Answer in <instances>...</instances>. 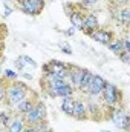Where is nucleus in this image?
I'll list each match as a JSON object with an SVG mask.
<instances>
[{
  "label": "nucleus",
  "mask_w": 130,
  "mask_h": 132,
  "mask_svg": "<svg viewBox=\"0 0 130 132\" xmlns=\"http://www.w3.org/2000/svg\"><path fill=\"white\" fill-rule=\"evenodd\" d=\"M29 88L25 85V83H22V81H18V80H14V81H8V85H6V104H9V106H15L18 101H22L23 98H26L28 95H29Z\"/></svg>",
  "instance_id": "f257e3e1"
},
{
  "label": "nucleus",
  "mask_w": 130,
  "mask_h": 132,
  "mask_svg": "<svg viewBox=\"0 0 130 132\" xmlns=\"http://www.w3.org/2000/svg\"><path fill=\"white\" fill-rule=\"evenodd\" d=\"M46 114H48L46 104L41 100H37V103L32 106V109H29L23 115V121H25L26 126H35L37 123L46 120Z\"/></svg>",
  "instance_id": "f03ea898"
},
{
  "label": "nucleus",
  "mask_w": 130,
  "mask_h": 132,
  "mask_svg": "<svg viewBox=\"0 0 130 132\" xmlns=\"http://www.w3.org/2000/svg\"><path fill=\"white\" fill-rule=\"evenodd\" d=\"M101 95H103V103H104L106 108H116V106H119V103L123 101V94H121V91H119L115 85H112V83H109V81H107L106 88L103 89Z\"/></svg>",
  "instance_id": "7ed1b4c3"
},
{
  "label": "nucleus",
  "mask_w": 130,
  "mask_h": 132,
  "mask_svg": "<svg viewBox=\"0 0 130 132\" xmlns=\"http://www.w3.org/2000/svg\"><path fill=\"white\" fill-rule=\"evenodd\" d=\"M43 75H49V74H58L67 78V63H63L60 60H51L41 68Z\"/></svg>",
  "instance_id": "20e7f679"
},
{
  "label": "nucleus",
  "mask_w": 130,
  "mask_h": 132,
  "mask_svg": "<svg viewBox=\"0 0 130 132\" xmlns=\"http://www.w3.org/2000/svg\"><path fill=\"white\" fill-rule=\"evenodd\" d=\"M106 85H107V81H106L101 75L94 74V75H92V80H90V85H89L87 89H86V94L90 95V97H99L101 92H103V89L106 88Z\"/></svg>",
  "instance_id": "39448f33"
},
{
  "label": "nucleus",
  "mask_w": 130,
  "mask_h": 132,
  "mask_svg": "<svg viewBox=\"0 0 130 132\" xmlns=\"http://www.w3.org/2000/svg\"><path fill=\"white\" fill-rule=\"evenodd\" d=\"M90 38H94L95 42L101 43V45H109L112 40H115V32L110 29H95L94 32L89 35Z\"/></svg>",
  "instance_id": "423d86ee"
},
{
  "label": "nucleus",
  "mask_w": 130,
  "mask_h": 132,
  "mask_svg": "<svg viewBox=\"0 0 130 132\" xmlns=\"http://www.w3.org/2000/svg\"><path fill=\"white\" fill-rule=\"evenodd\" d=\"M81 75H83V68H80L77 65H67V78H69L70 86L73 89H78Z\"/></svg>",
  "instance_id": "0eeeda50"
},
{
  "label": "nucleus",
  "mask_w": 130,
  "mask_h": 132,
  "mask_svg": "<svg viewBox=\"0 0 130 132\" xmlns=\"http://www.w3.org/2000/svg\"><path fill=\"white\" fill-rule=\"evenodd\" d=\"M98 28H99V22H98L97 15H95V14H86L81 31L84 34H87V35H90V34L94 32L95 29H98Z\"/></svg>",
  "instance_id": "6e6552de"
},
{
  "label": "nucleus",
  "mask_w": 130,
  "mask_h": 132,
  "mask_svg": "<svg viewBox=\"0 0 130 132\" xmlns=\"http://www.w3.org/2000/svg\"><path fill=\"white\" fill-rule=\"evenodd\" d=\"M72 117L75 120H87V109H86V101L83 100H75L73 103V112H72Z\"/></svg>",
  "instance_id": "1a4fd4ad"
},
{
  "label": "nucleus",
  "mask_w": 130,
  "mask_h": 132,
  "mask_svg": "<svg viewBox=\"0 0 130 132\" xmlns=\"http://www.w3.org/2000/svg\"><path fill=\"white\" fill-rule=\"evenodd\" d=\"M84 17L86 14L81 11V9H72L69 11V19H70V23L73 25V28H83V23H84Z\"/></svg>",
  "instance_id": "9d476101"
},
{
  "label": "nucleus",
  "mask_w": 130,
  "mask_h": 132,
  "mask_svg": "<svg viewBox=\"0 0 130 132\" xmlns=\"http://www.w3.org/2000/svg\"><path fill=\"white\" fill-rule=\"evenodd\" d=\"M37 100H38V98H32V97H29V95H28L26 98H23L22 101H18V103L15 104V109H17V112L25 115V114H26L29 109H32V106L37 103Z\"/></svg>",
  "instance_id": "9b49d317"
},
{
  "label": "nucleus",
  "mask_w": 130,
  "mask_h": 132,
  "mask_svg": "<svg viewBox=\"0 0 130 132\" xmlns=\"http://www.w3.org/2000/svg\"><path fill=\"white\" fill-rule=\"evenodd\" d=\"M92 75H94V74H92L89 69H84V68H83V75H81V80H80L78 91H81V92H84V94H86V89H87V86L90 85Z\"/></svg>",
  "instance_id": "f8f14e48"
},
{
  "label": "nucleus",
  "mask_w": 130,
  "mask_h": 132,
  "mask_svg": "<svg viewBox=\"0 0 130 132\" xmlns=\"http://www.w3.org/2000/svg\"><path fill=\"white\" fill-rule=\"evenodd\" d=\"M25 128H26V125H25L23 118L17 117V118H14V120L8 125L6 132H23V129H25Z\"/></svg>",
  "instance_id": "ddd939ff"
},
{
  "label": "nucleus",
  "mask_w": 130,
  "mask_h": 132,
  "mask_svg": "<svg viewBox=\"0 0 130 132\" xmlns=\"http://www.w3.org/2000/svg\"><path fill=\"white\" fill-rule=\"evenodd\" d=\"M73 103H75V98L72 95H67V97H63V101H61V111L64 112L66 115L72 117V112H73Z\"/></svg>",
  "instance_id": "4468645a"
},
{
  "label": "nucleus",
  "mask_w": 130,
  "mask_h": 132,
  "mask_svg": "<svg viewBox=\"0 0 130 132\" xmlns=\"http://www.w3.org/2000/svg\"><path fill=\"white\" fill-rule=\"evenodd\" d=\"M118 22L123 23L124 26H127L130 23V8L129 6H124V8L119 11V14H118Z\"/></svg>",
  "instance_id": "2eb2a0df"
},
{
  "label": "nucleus",
  "mask_w": 130,
  "mask_h": 132,
  "mask_svg": "<svg viewBox=\"0 0 130 132\" xmlns=\"http://www.w3.org/2000/svg\"><path fill=\"white\" fill-rule=\"evenodd\" d=\"M109 49L113 52V54H116V55H119L123 51H124V46H123V40H112L109 45Z\"/></svg>",
  "instance_id": "dca6fc26"
},
{
  "label": "nucleus",
  "mask_w": 130,
  "mask_h": 132,
  "mask_svg": "<svg viewBox=\"0 0 130 132\" xmlns=\"http://www.w3.org/2000/svg\"><path fill=\"white\" fill-rule=\"evenodd\" d=\"M31 2V5H32L34 11H35V15H40L41 14V11L44 9V0H29Z\"/></svg>",
  "instance_id": "f3484780"
},
{
  "label": "nucleus",
  "mask_w": 130,
  "mask_h": 132,
  "mask_svg": "<svg viewBox=\"0 0 130 132\" xmlns=\"http://www.w3.org/2000/svg\"><path fill=\"white\" fill-rule=\"evenodd\" d=\"M6 85H8V80H0V103L5 100L6 97Z\"/></svg>",
  "instance_id": "a211bd4d"
},
{
  "label": "nucleus",
  "mask_w": 130,
  "mask_h": 132,
  "mask_svg": "<svg viewBox=\"0 0 130 132\" xmlns=\"http://www.w3.org/2000/svg\"><path fill=\"white\" fill-rule=\"evenodd\" d=\"M3 77H5V80H8V81H14V80H17V74H15L14 71H11V69H5Z\"/></svg>",
  "instance_id": "6ab92c4d"
},
{
  "label": "nucleus",
  "mask_w": 130,
  "mask_h": 132,
  "mask_svg": "<svg viewBox=\"0 0 130 132\" xmlns=\"http://www.w3.org/2000/svg\"><path fill=\"white\" fill-rule=\"evenodd\" d=\"M20 60H22L23 66H25V63H26V65H28V68H32V69L35 68V66H37V63L34 62L32 59H29L28 55H22V57H20ZM25 68H26V66H25Z\"/></svg>",
  "instance_id": "aec40b11"
},
{
  "label": "nucleus",
  "mask_w": 130,
  "mask_h": 132,
  "mask_svg": "<svg viewBox=\"0 0 130 132\" xmlns=\"http://www.w3.org/2000/svg\"><path fill=\"white\" fill-rule=\"evenodd\" d=\"M118 57H119V60H121L124 65H130V52L129 51H123Z\"/></svg>",
  "instance_id": "412c9836"
},
{
  "label": "nucleus",
  "mask_w": 130,
  "mask_h": 132,
  "mask_svg": "<svg viewBox=\"0 0 130 132\" xmlns=\"http://www.w3.org/2000/svg\"><path fill=\"white\" fill-rule=\"evenodd\" d=\"M123 46H124V51H129L130 52V42H129V37H126L123 40Z\"/></svg>",
  "instance_id": "4be33fe9"
},
{
  "label": "nucleus",
  "mask_w": 130,
  "mask_h": 132,
  "mask_svg": "<svg viewBox=\"0 0 130 132\" xmlns=\"http://www.w3.org/2000/svg\"><path fill=\"white\" fill-rule=\"evenodd\" d=\"M80 2H81V3H84L86 6H90V5H95L98 0H80Z\"/></svg>",
  "instance_id": "5701e85b"
},
{
  "label": "nucleus",
  "mask_w": 130,
  "mask_h": 132,
  "mask_svg": "<svg viewBox=\"0 0 130 132\" xmlns=\"http://www.w3.org/2000/svg\"><path fill=\"white\" fill-rule=\"evenodd\" d=\"M23 132H38V129H37L35 126H26V128L23 129Z\"/></svg>",
  "instance_id": "b1692460"
},
{
  "label": "nucleus",
  "mask_w": 130,
  "mask_h": 132,
  "mask_svg": "<svg viewBox=\"0 0 130 132\" xmlns=\"http://www.w3.org/2000/svg\"><path fill=\"white\" fill-rule=\"evenodd\" d=\"M61 49H63V52H64V54H69V55H70V54H72V49H70V48H69V46H63V48H61Z\"/></svg>",
  "instance_id": "393cba45"
},
{
  "label": "nucleus",
  "mask_w": 130,
  "mask_h": 132,
  "mask_svg": "<svg viewBox=\"0 0 130 132\" xmlns=\"http://www.w3.org/2000/svg\"><path fill=\"white\" fill-rule=\"evenodd\" d=\"M73 32H75V29H73V28H70V29H69V31H66V35H72V34H73Z\"/></svg>",
  "instance_id": "a878e982"
},
{
  "label": "nucleus",
  "mask_w": 130,
  "mask_h": 132,
  "mask_svg": "<svg viewBox=\"0 0 130 132\" xmlns=\"http://www.w3.org/2000/svg\"><path fill=\"white\" fill-rule=\"evenodd\" d=\"M11 12H12V11H11V8H8V6H6V9H5V14H6V15H9Z\"/></svg>",
  "instance_id": "bb28decb"
},
{
  "label": "nucleus",
  "mask_w": 130,
  "mask_h": 132,
  "mask_svg": "<svg viewBox=\"0 0 130 132\" xmlns=\"http://www.w3.org/2000/svg\"><path fill=\"white\" fill-rule=\"evenodd\" d=\"M0 49H3V42H2V38H0Z\"/></svg>",
  "instance_id": "cd10ccee"
},
{
  "label": "nucleus",
  "mask_w": 130,
  "mask_h": 132,
  "mask_svg": "<svg viewBox=\"0 0 130 132\" xmlns=\"http://www.w3.org/2000/svg\"><path fill=\"white\" fill-rule=\"evenodd\" d=\"M44 132H54V131H52V129H49V128H48V129H46V131H44Z\"/></svg>",
  "instance_id": "c85d7f7f"
},
{
  "label": "nucleus",
  "mask_w": 130,
  "mask_h": 132,
  "mask_svg": "<svg viewBox=\"0 0 130 132\" xmlns=\"http://www.w3.org/2000/svg\"><path fill=\"white\" fill-rule=\"evenodd\" d=\"M101 132H110V131H101Z\"/></svg>",
  "instance_id": "c756f323"
},
{
  "label": "nucleus",
  "mask_w": 130,
  "mask_h": 132,
  "mask_svg": "<svg viewBox=\"0 0 130 132\" xmlns=\"http://www.w3.org/2000/svg\"><path fill=\"white\" fill-rule=\"evenodd\" d=\"M49 2H54V0H49Z\"/></svg>",
  "instance_id": "7c9ffc66"
}]
</instances>
